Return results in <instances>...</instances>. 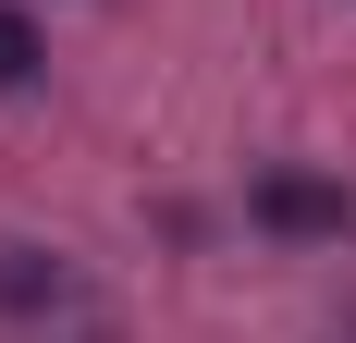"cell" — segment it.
I'll list each match as a JSON object with an SVG mask.
<instances>
[{
	"mask_svg": "<svg viewBox=\"0 0 356 343\" xmlns=\"http://www.w3.org/2000/svg\"><path fill=\"white\" fill-rule=\"evenodd\" d=\"M62 307H74V270L49 258V245L0 233V319H62Z\"/></svg>",
	"mask_w": 356,
	"mask_h": 343,
	"instance_id": "obj_2",
	"label": "cell"
},
{
	"mask_svg": "<svg viewBox=\"0 0 356 343\" xmlns=\"http://www.w3.org/2000/svg\"><path fill=\"white\" fill-rule=\"evenodd\" d=\"M246 221L258 233H283V245H356V184H332V172H258L246 184Z\"/></svg>",
	"mask_w": 356,
	"mask_h": 343,
	"instance_id": "obj_1",
	"label": "cell"
},
{
	"mask_svg": "<svg viewBox=\"0 0 356 343\" xmlns=\"http://www.w3.org/2000/svg\"><path fill=\"white\" fill-rule=\"evenodd\" d=\"M37 62H49V37H37L25 12L0 0V86H37Z\"/></svg>",
	"mask_w": 356,
	"mask_h": 343,
	"instance_id": "obj_3",
	"label": "cell"
}]
</instances>
